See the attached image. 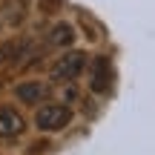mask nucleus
Here are the masks:
<instances>
[{
  "label": "nucleus",
  "instance_id": "f257e3e1",
  "mask_svg": "<svg viewBox=\"0 0 155 155\" xmlns=\"http://www.w3.org/2000/svg\"><path fill=\"white\" fill-rule=\"evenodd\" d=\"M69 121H72V109L63 104H40L38 115H35L40 132H61L63 127H69Z\"/></svg>",
  "mask_w": 155,
  "mask_h": 155
},
{
  "label": "nucleus",
  "instance_id": "f03ea898",
  "mask_svg": "<svg viewBox=\"0 0 155 155\" xmlns=\"http://www.w3.org/2000/svg\"><path fill=\"white\" fill-rule=\"evenodd\" d=\"M86 52L81 49H69L66 55H61L52 63V81H75L78 75L86 69Z\"/></svg>",
  "mask_w": 155,
  "mask_h": 155
},
{
  "label": "nucleus",
  "instance_id": "7ed1b4c3",
  "mask_svg": "<svg viewBox=\"0 0 155 155\" xmlns=\"http://www.w3.org/2000/svg\"><path fill=\"white\" fill-rule=\"evenodd\" d=\"M26 132V118L15 109V106H0V138L15 141Z\"/></svg>",
  "mask_w": 155,
  "mask_h": 155
},
{
  "label": "nucleus",
  "instance_id": "20e7f679",
  "mask_svg": "<svg viewBox=\"0 0 155 155\" xmlns=\"http://www.w3.org/2000/svg\"><path fill=\"white\" fill-rule=\"evenodd\" d=\"M112 86V63L109 58H95L92 61V69H89V89L92 92H109Z\"/></svg>",
  "mask_w": 155,
  "mask_h": 155
},
{
  "label": "nucleus",
  "instance_id": "39448f33",
  "mask_svg": "<svg viewBox=\"0 0 155 155\" xmlns=\"http://www.w3.org/2000/svg\"><path fill=\"white\" fill-rule=\"evenodd\" d=\"M15 95L23 104H43V98L49 95V86L40 83V81H23L15 86Z\"/></svg>",
  "mask_w": 155,
  "mask_h": 155
},
{
  "label": "nucleus",
  "instance_id": "423d86ee",
  "mask_svg": "<svg viewBox=\"0 0 155 155\" xmlns=\"http://www.w3.org/2000/svg\"><path fill=\"white\" fill-rule=\"evenodd\" d=\"M72 40H75V29L69 23H55L49 29V43L52 46H72Z\"/></svg>",
  "mask_w": 155,
  "mask_h": 155
}]
</instances>
